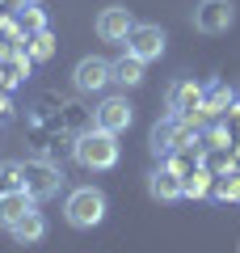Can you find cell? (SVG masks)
I'll list each match as a JSON object with an SVG mask.
<instances>
[{"instance_id":"9a60e30c","label":"cell","mask_w":240,"mask_h":253,"mask_svg":"<svg viewBox=\"0 0 240 253\" xmlns=\"http://www.w3.org/2000/svg\"><path fill=\"white\" fill-rule=\"evenodd\" d=\"M206 190H211V173H206V169H198V165H194V169L186 173V199H202Z\"/></svg>"},{"instance_id":"2e32d148","label":"cell","mask_w":240,"mask_h":253,"mask_svg":"<svg viewBox=\"0 0 240 253\" xmlns=\"http://www.w3.org/2000/svg\"><path fill=\"white\" fill-rule=\"evenodd\" d=\"M21 190V161H0V194Z\"/></svg>"},{"instance_id":"7a4b0ae2","label":"cell","mask_w":240,"mask_h":253,"mask_svg":"<svg viewBox=\"0 0 240 253\" xmlns=\"http://www.w3.org/2000/svg\"><path fill=\"white\" fill-rule=\"evenodd\" d=\"M106 211H110V199H106V190H97V186H76L63 199V219L72 228H80V232L97 228L106 219Z\"/></svg>"},{"instance_id":"7c38bea8","label":"cell","mask_w":240,"mask_h":253,"mask_svg":"<svg viewBox=\"0 0 240 253\" xmlns=\"http://www.w3.org/2000/svg\"><path fill=\"white\" fill-rule=\"evenodd\" d=\"M38 203L30 199V190H9V194H0V228H13L26 211H34Z\"/></svg>"},{"instance_id":"ba28073f","label":"cell","mask_w":240,"mask_h":253,"mask_svg":"<svg viewBox=\"0 0 240 253\" xmlns=\"http://www.w3.org/2000/svg\"><path fill=\"white\" fill-rule=\"evenodd\" d=\"M93 30H97L101 42H126V34L135 30V13L126 4H106L97 13V21H93Z\"/></svg>"},{"instance_id":"30bf717a","label":"cell","mask_w":240,"mask_h":253,"mask_svg":"<svg viewBox=\"0 0 240 253\" xmlns=\"http://www.w3.org/2000/svg\"><path fill=\"white\" fill-rule=\"evenodd\" d=\"M148 194H152L156 203H181V199H186V177L164 161L160 169L148 173Z\"/></svg>"},{"instance_id":"8992f818","label":"cell","mask_w":240,"mask_h":253,"mask_svg":"<svg viewBox=\"0 0 240 253\" xmlns=\"http://www.w3.org/2000/svg\"><path fill=\"white\" fill-rule=\"evenodd\" d=\"M202 84L198 81H173L169 93H164V110H169L173 118H190V123H198V110H202Z\"/></svg>"},{"instance_id":"5bb4252c","label":"cell","mask_w":240,"mask_h":253,"mask_svg":"<svg viewBox=\"0 0 240 253\" xmlns=\"http://www.w3.org/2000/svg\"><path fill=\"white\" fill-rule=\"evenodd\" d=\"M232 106H236V93H232V89H228V84H223V81L206 84V93H202V114L219 118V114H228Z\"/></svg>"},{"instance_id":"4fadbf2b","label":"cell","mask_w":240,"mask_h":253,"mask_svg":"<svg viewBox=\"0 0 240 253\" xmlns=\"http://www.w3.org/2000/svg\"><path fill=\"white\" fill-rule=\"evenodd\" d=\"M110 63H114V84H122V89H139V84H143V68H148L143 59H135V55H118V59H110Z\"/></svg>"},{"instance_id":"e0dca14e","label":"cell","mask_w":240,"mask_h":253,"mask_svg":"<svg viewBox=\"0 0 240 253\" xmlns=\"http://www.w3.org/2000/svg\"><path fill=\"white\" fill-rule=\"evenodd\" d=\"M30 55H34V59H51L55 55V34L51 30H38V34L30 38Z\"/></svg>"},{"instance_id":"6da1fadb","label":"cell","mask_w":240,"mask_h":253,"mask_svg":"<svg viewBox=\"0 0 240 253\" xmlns=\"http://www.w3.org/2000/svg\"><path fill=\"white\" fill-rule=\"evenodd\" d=\"M72 156H76L80 169L89 173H106L118 165V156H122V144H118V135H110V131H101V126H93V131H84V135H76V144H72Z\"/></svg>"},{"instance_id":"277c9868","label":"cell","mask_w":240,"mask_h":253,"mask_svg":"<svg viewBox=\"0 0 240 253\" xmlns=\"http://www.w3.org/2000/svg\"><path fill=\"white\" fill-rule=\"evenodd\" d=\"M126 55H135V59H143V63H152V59H160L164 55V46H169V34L156 26V21H135V30L126 34Z\"/></svg>"},{"instance_id":"5b68a950","label":"cell","mask_w":240,"mask_h":253,"mask_svg":"<svg viewBox=\"0 0 240 253\" xmlns=\"http://www.w3.org/2000/svg\"><path fill=\"white\" fill-rule=\"evenodd\" d=\"M72 84L80 93H106L114 84V63L101 59V55H84V59L72 68Z\"/></svg>"},{"instance_id":"3957f363","label":"cell","mask_w":240,"mask_h":253,"mask_svg":"<svg viewBox=\"0 0 240 253\" xmlns=\"http://www.w3.org/2000/svg\"><path fill=\"white\" fill-rule=\"evenodd\" d=\"M21 190H30L34 203H46L63 190V173L51 161H21Z\"/></svg>"},{"instance_id":"9c48e42d","label":"cell","mask_w":240,"mask_h":253,"mask_svg":"<svg viewBox=\"0 0 240 253\" xmlns=\"http://www.w3.org/2000/svg\"><path fill=\"white\" fill-rule=\"evenodd\" d=\"M131 123H135V106L126 97H106L97 110H93V126L110 131V135H122Z\"/></svg>"},{"instance_id":"8fae6325","label":"cell","mask_w":240,"mask_h":253,"mask_svg":"<svg viewBox=\"0 0 240 253\" xmlns=\"http://www.w3.org/2000/svg\"><path fill=\"white\" fill-rule=\"evenodd\" d=\"M9 236H13L17 245H42V236H46V215H42L38 207L26 211V215H21L17 224L9 228Z\"/></svg>"},{"instance_id":"52a82bcc","label":"cell","mask_w":240,"mask_h":253,"mask_svg":"<svg viewBox=\"0 0 240 253\" xmlns=\"http://www.w3.org/2000/svg\"><path fill=\"white\" fill-rule=\"evenodd\" d=\"M232 21H236V4L232 0H198L194 9V30L198 34H228Z\"/></svg>"},{"instance_id":"ac0fdd59","label":"cell","mask_w":240,"mask_h":253,"mask_svg":"<svg viewBox=\"0 0 240 253\" xmlns=\"http://www.w3.org/2000/svg\"><path fill=\"white\" fill-rule=\"evenodd\" d=\"M219 199H228V203H240V181H223V186H219Z\"/></svg>"}]
</instances>
